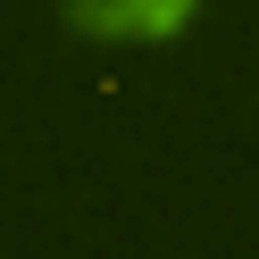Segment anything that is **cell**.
Masks as SVG:
<instances>
[{
	"instance_id": "6da1fadb",
	"label": "cell",
	"mask_w": 259,
	"mask_h": 259,
	"mask_svg": "<svg viewBox=\"0 0 259 259\" xmlns=\"http://www.w3.org/2000/svg\"><path fill=\"white\" fill-rule=\"evenodd\" d=\"M192 9L201 0H67V25L109 42H159V34H184Z\"/></svg>"
}]
</instances>
